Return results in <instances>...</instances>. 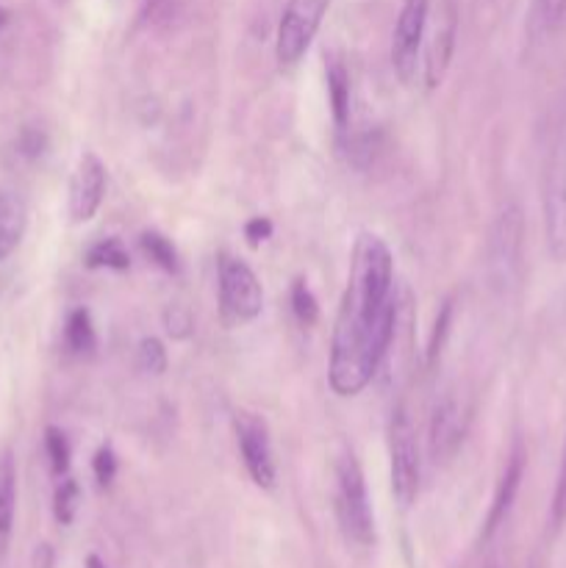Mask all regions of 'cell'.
<instances>
[{
  "instance_id": "obj_29",
  "label": "cell",
  "mask_w": 566,
  "mask_h": 568,
  "mask_svg": "<svg viewBox=\"0 0 566 568\" xmlns=\"http://www.w3.org/2000/svg\"><path fill=\"white\" fill-rule=\"evenodd\" d=\"M549 521H553V530H560V527L566 525V444H564V455H560V469H558V480H555L553 505H549Z\"/></svg>"
},
{
  "instance_id": "obj_30",
  "label": "cell",
  "mask_w": 566,
  "mask_h": 568,
  "mask_svg": "<svg viewBox=\"0 0 566 568\" xmlns=\"http://www.w3.org/2000/svg\"><path fill=\"white\" fill-rule=\"evenodd\" d=\"M272 233H275V225H272L270 216H250L244 222V239H247L250 247H261L264 242H270Z\"/></svg>"
},
{
  "instance_id": "obj_11",
  "label": "cell",
  "mask_w": 566,
  "mask_h": 568,
  "mask_svg": "<svg viewBox=\"0 0 566 568\" xmlns=\"http://www.w3.org/2000/svg\"><path fill=\"white\" fill-rule=\"evenodd\" d=\"M469 433V408L464 399L447 394L436 403L431 414V436H427V453L433 464H449L461 453Z\"/></svg>"
},
{
  "instance_id": "obj_7",
  "label": "cell",
  "mask_w": 566,
  "mask_h": 568,
  "mask_svg": "<svg viewBox=\"0 0 566 568\" xmlns=\"http://www.w3.org/2000/svg\"><path fill=\"white\" fill-rule=\"evenodd\" d=\"M331 0H289L275 33V59L281 67H297L320 33Z\"/></svg>"
},
{
  "instance_id": "obj_33",
  "label": "cell",
  "mask_w": 566,
  "mask_h": 568,
  "mask_svg": "<svg viewBox=\"0 0 566 568\" xmlns=\"http://www.w3.org/2000/svg\"><path fill=\"white\" fill-rule=\"evenodd\" d=\"M6 22H9V14H6V9H3V6H0V31H3V28H6Z\"/></svg>"
},
{
  "instance_id": "obj_18",
  "label": "cell",
  "mask_w": 566,
  "mask_h": 568,
  "mask_svg": "<svg viewBox=\"0 0 566 568\" xmlns=\"http://www.w3.org/2000/svg\"><path fill=\"white\" fill-rule=\"evenodd\" d=\"M64 344L72 355H92L98 349V333L87 308L70 311L64 322Z\"/></svg>"
},
{
  "instance_id": "obj_27",
  "label": "cell",
  "mask_w": 566,
  "mask_h": 568,
  "mask_svg": "<svg viewBox=\"0 0 566 568\" xmlns=\"http://www.w3.org/2000/svg\"><path fill=\"white\" fill-rule=\"evenodd\" d=\"M164 331H166V336L178 338V342H183V338L192 336V331H194L192 311H189L183 303H170V305H166V311H164Z\"/></svg>"
},
{
  "instance_id": "obj_32",
  "label": "cell",
  "mask_w": 566,
  "mask_h": 568,
  "mask_svg": "<svg viewBox=\"0 0 566 568\" xmlns=\"http://www.w3.org/2000/svg\"><path fill=\"white\" fill-rule=\"evenodd\" d=\"M20 148H22V153L31 155V159H37V155L44 150V136L37 131H26L20 139Z\"/></svg>"
},
{
  "instance_id": "obj_23",
  "label": "cell",
  "mask_w": 566,
  "mask_h": 568,
  "mask_svg": "<svg viewBox=\"0 0 566 568\" xmlns=\"http://www.w3.org/2000/svg\"><path fill=\"white\" fill-rule=\"evenodd\" d=\"M289 303H292L294 320L303 327H314L320 322V303H316L314 292H311L309 283L303 277L292 283V292H289Z\"/></svg>"
},
{
  "instance_id": "obj_36",
  "label": "cell",
  "mask_w": 566,
  "mask_h": 568,
  "mask_svg": "<svg viewBox=\"0 0 566 568\" xmlns=\"http://www.w3.org/2000/svg\"><path fill=\"white\" fill-rule=\"evenodd\" d=\"M486 568H499V566H497V564H488Z\"/></svg>"
},
{
  "instance_id": "obj_34",
  "label": "cell",
  "mask_w": 566,
  "mask_h": 568,
  "mask_svg": "<svg viewBox=\"0 0 566 568\" xmlns=\"http://www.w3.org/2000/svg\"><path fill=\"white\" fill-rule=\"evenodd\" d=\"M527 568H544V560L542 558H533L530 564H527Z\"/></svg>"
},
{
  "instance_id": "obj_10",
  "label": "cell",
  "mask_w": 566,
  "mask_h": 568,
  "mask_svg": "<svg viewBox=\"0 0 566 568\" xmlns=\"http://www.w3.org/2000/svg\"><path fill=\"white\" fill-rule=\"evenodd\" d=\"M427 3L431 0H403V9H400L397 22H394L392 67L397 72L400 83H405V87H414L416 78H420Z\"/></svg>"
},
{
  "instance_id": "obj_14",
  "label": "cell",
  "mask_w": 566,
  "mask_h": 568,
  "mask_svg": "<svg viewBox=\"0 0 566 568\" xmlns=\"http://www.w3.org/2000/svg\"><path fill=\"white\" fill-rule=\"evenodd\" d=\"M327 100H331V116L336 131H347L353 120V83H350L347 67L338 59H331L325 67Z\"/></svg>"
},
{
  "instance_id": "obj_21",
  "label": "cell",
  "mask_w": 566,
  "mask_h": 568,
  "mask_svg": "<svg viewBox=\"0 0 566 568\" xmlns=\"http://www.w3.org/2000/svg\"><path fill=\"white\" fill-rule=\"evenodd\" d=\"M342 153L347 155V164L355 170H366L377 155V136L375 131H361V133H342Z\"/></svg>"
},
{
  "instance_id": "obj_35",
  "label": "cell",
  "mask_w": 566,
  "mask_h": 568,
  "mask_svg": "<svg viewBox=\"0 0 566 568\" xmlns=\"http://www.w3.org/2000/svg\"><path fill=\"white\" fill-rule=\"evenodd\" d=\"M89 568H105L103 564H100V560L98 558H94V555H92V558H89Z\"/></svg>"
},
{
  "instance_id": "obj_2",
  "label": "cell",
  "mask_w": 566,
  "mask_h": 568,
  "mask_svg": "<svg viewBox=\"0 0 566 568\" xmlns=\"http://www.w3.org/2000/svg\"><path fill=\"white\" fill-rule=\"evenodd\" d=\"M333 508H336L338 530L344 541L355 549H372L377 541L375 510L370 503L364 469L353 453H342L336 460V491H333Z\"/></svg>"
},
{
  "instance_id": "obj_19",
  "label": "cell",
  "mask_w": 566,
  "mask_h": 568,
  "mask_svg": "<svg viewBox=\"0 0 566 568\" xmlns=\"http://www.w3.org/2000/svg\"><path fill=\"white\" fill-rule=\"evenodd\" d=\"M83 264H87L89 270L125 272L131 270V253H128V247L120 242V239L109 236V239H100V242H94L92 247L87 250Z\"/></svg>"
},
{
  "instance_id": "obj_17",
  "label": "cell",
  "mask_w": 566,
  "mask_h": 568,
  "mask_svg": "<svg viewBox=\"0 0 566 568\" xmlns=\"http://www.w3.org/2000/svg\"><path fill=\"white\" fill-rule=\"evenodd\" d=\"M26 233V205L14 194L0 192V261L9 258Z\"/></svg>"
},
{
  "instance_id": "obj_12",
  "label": "cell",
  "mask_w": 566,
  "mask_h": 568,
  "mask_svg": "<svg viewBox=\"0 0 566 568\" xmlns=\"http://www.w3.org/2000/svg\"><path fill=\"white\" fill-rule=\"evenodd\" d=\"M105 186H109V175H105V164L98 159V153L87 150L78 159L75 172L70 178V216L72 222L83 225V222L94 220L105 200Z\"/></svg>"
},
{
  "instance_id": "obj_31",
  "label": "cell",
  "mask_w": 566,
  "mask_h": 568,
  "mask_svg": "<svg viewBox=\"0 0 566 568\" xmlns=\"http://www.w3.org/2000/svg\"><path fill=\"white\" fill-rule=\"evenodd\" d=\"M175 3L178 0H144V14L153 22H164L170 20L172 11H175Z\"/></svg>"
},
{
  "instance_id": "obj_4",
  "label": "cell",
  "mask_w": 566,
  "mask_h": 568,
  "mask_svg": "<svg viewBox=\"0 0 566 568\" xmlns=\"http://www.w3.org/2000/svg\"><path fill=\"white\" fill-rule=\"evenodd\" d=\"M522 247H525V216L516 203H508L488 227L486 270L499 292H508L519 283Z\"/></svg>"
},
{
  "instance_id": "obj_22",
  "label": "cell",
  "mask_w": 566,
  "mask_h": 568,
  "mask_svg": "<svg viewBox=\"0 0 566 568\" xmlns=\"http://www.w3.org/2000/svg\"><path fill=\"white\" fill-rule=\"evenodd\" d=\"M44 453H48L50 471H53L55 477H67L72 464V447L70 438H67V433L61 430V427L50 425L48 430H44Z\"/></svg>"
},
{
  "instance_id": "obj_5",
  "label": "cell",
  "mask_w": 566,
  "mask_h": 568,
  "mask_svg": "<svg viewBox=\"0 0 566 568\" xmlns=\"http://www.w3.org/2000/svg\"><path fill=\"white\" fill-rule=\"evenodd\" d=\"M455 39H458V3L455 0H431L427 3L425 42H422L420 78L425 89H438L453 64Z\"/></svg>"
},
{
  "instance_id": "obj_16",
  "label": "cell",
  "mask_w": 566,
  "mask_h": 568,
  "mask_svg": "<svg viewBox=\"0 0 566 568\" xmlns=\"http://www.w3.org/2000/svg\"><path fill=\"white\" fill-rule=\"evenodd\" d=\"M17 508V471L11 449H0V558L6 555L14 530Z\"/></svg>"
},
{
  "instance_id": "obj_26",
  "label": "cell",
  "mask_w": 566,
  "mask_h": 568,
  "mask_svg": "<svg viewBox=\"0 0 566 568\" xmlns=\"http://www.w3.org/2000/svg\"><path fill=\"white\" fill-rule=\"evenodd\" d=\"M139 366L150 375H164L166 366H170V355L155 336H144L139 342Z\"/></svg>"
},
{
  "instance_id": "obj_15",
  "label": "cell",
  "mask_w": 566,
  "mask_h": 568,
  "mask_svg": "<svg viewBox=\"0 0 566 568\" xmlns=\"http://www.w3.org/2000/svg\"><path fill=\"white\" fill-rule=\"evenodd\" d=\"M566 17V0H530L525 17V39L530 48L547 42Z\"/></svg>"
},
{
  "instance_id": "obj_9",
  "label": "cell",
  "mask_w": 566,
  "mask_h": 568,
  "mask_svg": "<svg viewBox=\"0 0 566 568\" xmlns=\"http://www.w3.org/2000/svg\"><path fill=\"white\" fill-rule=\"evenodd\" d=\"M233 433H236V447L242 455V464L247 469L250 480L261 488V491H272L277 483V464L275 453H272V436L266 427L264 416L250 414V410H239L233 416Z\"/></svg>"
},
{
  "instance_id": "obj_28",
  "label": "cell",
  "mask_w": 566,
  "mask_h": 568,
  "mask_svg": "<svg viewBox=\"0 0 566 568\" xmlns=\"http://www.w3.org/2000/svg\"><path fill=\"white\" fill-rule=\"evenodd\" d=\"M117 469H120V460H117V453L111 444H100L98 453L92 458V471H94V480H98L100 488H109L114 483Z\"/></svg>"
},
{
  "instance_id": "obj_8",
  "label": "cell",
  "mask_w": 566,
  "mask_h": 568,
  "mask_svg": "<svg viewBox=\"0 0 566 568\" xmlns=\"http://www.w3.org/2000/svg\"><path fill=\"white\" fill-rule=\"evenodd\" d=\"M542 211L549 258L555 264H566V136L555 142L544 166Z\"/></svg>"
},
{
  "instance_id": "obj_1",
  "label": "cell",
  "mask_w": 566,
  "mask_h": 568,
  "mask_svg": "<svg viewBox=\"0 0 566 568\" xmlns=\"http://www.w3.org/2000/svg\"><path fill=\"white\" fill-rule=\"evenodd\" d=\"M397 325L394 255L377 233H358L347 286L338 303L327 358V383L338 397H358L386 361Z\"/></svg>"
},
{
  "instance_id": "obj_20",
  "label": "cell",
  "mask_w": 566,
  "mask_h": 568,
  "mask_svg": "<svg viewBox=\"0 0 566 568\" xmlns=\"http://www.w3.org/2000/svg\"><path fill=\"white\" fill-rule=\"evenodd\" d=\"M139 247H142V253L148 255L159 270L170 272V275H175V272L181 270V258H178L175 244H172L164 233L144 231L142 236H139Z\"/></svg>"
},
{
  "instance_id": "obj_6",
  "label": "cell",
  "mask_w": 566,
  "mask_h": 568,
  "mask_svg": "<svg viewBox=\"0 0 566 568\" xmlns=\"http://www.w3.org/2000/svg\"><path fill=\"white\" fill-rule=\"evenodd\" d=\"M216 286H220V308L225 322L231 325H247L255 322L264 311V288H261L259 275L250 270L236 255H220L216 264Z\"/></svg>"
},
{
  "instance_id": "obj_25",
  "label": "cell",
  "mask_w": 566,
  "mask_h": 568,
  "mask_svg": "<svg viewBox=\"0 0 566 568\" xmlns=\"http://www.w3.org/2000/svg\"><path fill=\"white\" fill-rule=\"evenodd\" d=\"M449 331H453V300H444L442 311H438L436 322H433L431 338H427V369H433L438 358H442Z\"/></svg>"
},
{
  "instance_id": "obj_24",
  "label": "cell",
  "mask_w": 566,
  "mask_h": 568,
  "mask_svg": "<svg viewBox=\"0 0 566 568\" xmlns=\"http://www.w3.org/2000/svg\"><path fill=\"white\" fill-rule=\"evenodd\" d=\"M78 505H81V486H78L72 477H59V486L53 494V516L59 525H72L78 514Z\"/></svg>"
},
{
  "instance_id": "obj_3",
  "label": "cell",
  "mask_w": 566,
  "mask_h": 568,
  "mask_svg": "<svg viewBox=\"0 0 566 568\" xmlns=\"http://www.w3.org/2000/svg\"><path fill=\"white\" fill-rule=\"evenodd\" d=\"M416 438L420 436L408 408L397 405L388 419V475L394 503L403 510L414 508L422 491V453Z\"/></svg>"
},
{
  "instance_id": "obj_13",
  "label": "cell",
  "mask_w": 566,
  "mask_h": 568,
  "mask_svg": "<svg viewBox=\"0 0 566 568\" xmlns=\"http://www.w3.org/2000/svg\"><path fill=\"white\" fill-rule=\"evenodd\" d=\"M525 466H527V453H525V447H522V442H516L514 449H511L508 460H505V469H503V475H499L497 488H494L492 505H488L486 521H483V541H488V538H492L494 532L505 525V519L511 516V510H514L516 497H519L522 480H525Z\"/></svg>"
}]
</instances>
